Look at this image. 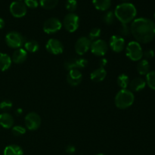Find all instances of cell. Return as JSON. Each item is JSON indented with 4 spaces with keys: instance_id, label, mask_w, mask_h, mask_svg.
Instances as JSON below:
<instances>
[{
    "instance_id": "41",
    "label": "cell",
    "mask_w": 155,
    "mask_h": 155,
    "mask_svg": "<svg viewBox=\"0 0 155 155\" xmlns=\"http://www.w3.org/2000/svg\"><path fill=\"white\" fill-rule=\"evenodd\" d=\"M154 21H155V13H154Z\"/></svg>"
},
{
    "instance_id": "29",
    "label": "cell",
    "mask_w": 155,
    "mask_h": 155,
    "mask_svg": "<svg viewBox=\"0 0 155 155\" xmlns=\"http://www.w3.org/2000/svg\"><path fill=\"white\" fill-rule=\"evenodd\" d=\"M101 33V30L100 28L98 27H95V28H92V30L89 31V39L91 41H95L98 39V38L100 37Z\"/></svg>"
},
{
    "instance_id": "16",
    "label": "cell",
    "mask_w": 155,
    "mask_h": 155,
    "mask_svg": "<svg viewBox=\"0 0 155 155\" xmlns=\"http://www.w3.org/2000/svg\"><path fill=\"white\" fill-rule=\"evenodd\" d=\"M146 86V82L142 77H136L130 82L129 88L131 92H140Z\"/></svg>"
},
{
    "instance_id": "10",
    "label": "cell",
    "mask_w": 155,
    "mask_h": 155,
    "mask_svg": "<svg viewBox=\"0 0 155 155\" xmlns=\"http://www.w3.org/2000/svg\"><path fill=\"white\" fill-rule=\"evenodd\" d=\"M108 46L114 52H121L126 48L125 39L120 35H114L109 39Z\"/></svg>"
},
{
    "instance_id": "18",
    "label": "cell",
    "mask_w": 155,
    "mask_h": 155,
    "mask_svg": "<svg viewBox=\"0 0 155 155\" xmlns=\"http://www.w3.org/2000/svg\"><path fill=\"white\" fill-rule=\"evenodd\" d=\"M14 117L12 114H10L8 112L0 114V126L5 129H11L14 127Z\"/></svg>"
},
{
    "instance_id": "2",
    "label": "cell",
    "mask_w": 155,
    "mask_h": 155,
    "mask_svg": "<svg viewBox=\"0 0 155 155\" xmlns=\"http://www.w3.org/2000/svg\"><path fill=\"white\" fill-rule=\"evenodd\" d=\"M116 19L121 24H128L136 19L137 10L135 5L130 2H124L118 5L114 10Z\"/></svg>"
},
{
    "instance_id": "5",
    "label": "cell",
    "mask_w": 155,
    "mask_h": 155,
    "mask_svg": "<svg viewBox=\"0 0 155 155\" xmlns=\"http://www.w3.org/2000/svg\"><path fill=\"white\" fill-rule=\"evenodd\" d=\"M62 26L65 28V30L69 33H74L80 26V18L77 14L74 12L68 13L65 15L64 18L62 22Z\"/></svg>"
},
{
    "instance_id": "23",
    "label": "cell",
    "mask_w": 155,
    "mask_h": 155,
    "mask_svg": "<svg viewBox=\"0 0 155 155\" xmlns=\"http://www.w3.org/2000/svg\"><path fill=\"white\" fill-rule=\"evenodd\" d=\"M92 3L97 10L106 12L111 5V0H92Z\"/></svg>"
},
{
    "instance_id": "27",
    "label": "cell",
    "mask_w": 155,
    "mask_h": 155,
    "mask_svg": "<svg viewBox=\"0 0 155 155\" xmlns=\"http://www.w3.org/2000/svg\"><path fill=\"white\" fill-rule=\"evenodd\" d=\"M58 3V0H39V4L44 9L51 10L54 8Z\"/></svg>"
},
{
    "instance_id": "11",
    "label": "cell",
    "mask_w": 155,
    "mask_h": 155,
    "mask_svg": "<svg viewBox=\"0 0 155 155\" xmlns=\"http://www.w3.org/2000/svg\"><path fill=\"white\" fill-rule=\"evenodd\" d=\"M9 10L12 16L17 18H21L25 16L27 14V7L24 2H22L21 1H15L10 5Z\"/></svg>"
},
{
    "instance_id": "12",
    "label": "cell",
    "mask_w": 155,
    "mask_h": 155,
    "mask_svg": "<svg viewBox=\"0 0 155 155\" xmlns=\"http://www.w3.org/2000/svg\"><path fill=\"white\" fill-rule=\"evenodd\" d=\"M45 49L48 53L54 55H58L63 53L64 45L60 40L51 38L48 40L45 45Z\"/></svg>"
},
{
    "instance_id": "4",
    "label": "cell",
    "mask_w": 155,
    "mask_h": 155,
    "mask_svg": "<svg viewBox=\"0 0 155 155\" xmlns=\"http://www.w3.org/2000/svg\"><path fill=\"white\" fill-rule=\"evenodd\" d=\"M126 54L133 61H139L143 58V50L141 44L136 41H131L126 46Z\"/></svg>"
},
{
    "instance_id": "7",
    "label": "cell",
    "mask_w": 155,
    "mask_h": 155,
    "mask_svg": "<svg viewBox=\"0 0 155 155\" xmlns=\"http://www.w3.org/2000/svg\"><path fill=\"white\" fill-rule=\"evenodd\" d=\"M26 129L30 131L38 130L41 125V117L36 112H30L24 117Z\"/></svg>"
},
{
    "instance_id": "40",
    "label": "cell",
    "mask_w": 155,
    "mask_h": 155,
    "mask_svg": "<svg viewBox=\"0 0 155 155\" xmlns=\"http://www.w3.org/2000/svg\"><path fill=\"white\" fill-rule=\"evenodd\" d=\"M96 155H105L104 154H96Z\"/></svg>"
},
{
    "instance_id": "28",
    "label": "cell",
    "mask_w": 155,
    "mask_h": 155,
    "mask_svg": "<svg viewBox=\"0 0 155 155\" xmlns=\"http://www.w3.org/2000/svg\"><path fill=\"white\" fill-rule=\"evenodd\" d=\"M145 82H146V85H148L150 89L155 90V71H150L147 74Z\"/></svg>"
},
{
    "instance_id": "39",
    "label": "cell",
    "mask_w": 155,
    "mask_h": 155,
    "mask_svg": "<svg viewBox=\"0 0 155 155\" xmlns=\"http://www.w3.org/2000/svg\"><path fill=\"white\" fill-rule=\"evenodd\" d=\"M15 113H16V115H18V116H20L21 114H22L23 110L21 108H18L16 110V111H15Z\"/></svg>"
},
{
    "instance_id": "14",
    "label": "cell",
    "mask_w": 155,
    "mask_h": 155,
    "mask_svg": "<svg viewBox=\"0 0 155 155\" xmlns=\"http://www.w3.org/2000/svg\"><path fill=\"white\" fill-rule=\"evenodd\" d=\"M88 64V61L83 58H73L64 62L65 69L68 71L71 70H80L85 68Z\"/></svg>"
},
{
    "instance_id": "32",
    "label": "cell",
    "mask_w": 155,
    "mask_h": 155,
    "mask_svg": "<svg viewBox=\"0 0 155 155\" xmlns=\"http://www.w3.org/2000/svg\"><path fill=\"white\" fill-rule=\"evenodd\" d=\"M12 106H13V104H12V102L10 100H3V101L0 102V110H4L5 112L8 111V110H9L12 108Z\"/></svg>"
},
{
    "instance_id": "34",
    "label": "cell",
    "mask_w": 155,
    "mask_h": 155,
    "mask_svg": "<svg viewBox=\"0 0 155 155\" xmlns=\"http://www.w3.org/2000/svg\"><path fill=\"white\" fill-rule=\"evenodd\" d=\"M24 4L27 8H36L39 5V1L38 0H24Z\"/></svg>"
},
{
    "instance_id": "9",
    "label": "cell",
    "mask_w": 155,
    "mask_h": 155,
    "mask_svg": "<svg viewBox=\"0 0 155 155\" xmlns=\"http://www.w3.org/2000/svg\"><path fill=\"white\" fill-rule=\"evenodd\" d=\"M108 44L104 39H98L97 40L92 41L91 44L90 50L92 53L98 57H102L105 55L106 53L108 51Z\"/></svg>"
},
{
    "instance_id": "31",
    "label": "cell",
    "mask_w": 155,
    "mask_h": 155,
    "mask_svg": "<svg viewBox=\"0 0 155 155\" xmlns=\"http://www.w3.org/2000/svg\"><path fill=\"white\" fill-rule=\"evenodd\" d=\"M65 8L69 12V13H73L77 8V0H67L65 3Z\"/></svg>"
},
{
    "instance_id": "43",
    "label": "cell",
    "mask_w": 155,
    "mask_h": 155,
    "mask_svg": "<svg viewBox=\"0 0 155 155\" xmlns=\"http://www.w3.org/2000/svg\"><path fill=\"white\" fill-rule=\"evenodd\" d=\"M17 1H22V0H17Z\"/></svg>"
},
{
    "instance_id": "20",
    "label": "cell",
    "mask_w": 155,
    "mask_h": 155,
    "mask_svg": "<svg viewBox=\"0 0 155 155\" xmlns=\"http://www.w3.org/2000/svg\"><path fill=\"white\" fill-rule=\"evenodd\" d=\"M12 58L6 53H0V71H5L12 66Z\"/></svg>"
},
{
    "instance_id": "26",
    "label": "cell",
    "mask_w": 155,
    "mask_h": 155,
    "mask_svg": "<svg viewBox=\"0 0 155 155\" xmlns=\"http://www.w3.org/2000/svg\"><path fill=\"white\" fill-rule=\"evenodd\" d=\"M102 21L107 25H111L116 21V17H115L114 12L112 11H107L103 15Z\"/></svg>"
},
{
    "instance_id": "3",
    "label": "cell",
    "mask_w": 155,
    "mask_h": 155,
    "mask_svg": "<svg viewBox=\"0 0 155 155\" xmlns=\"http://www.w3.org/2000/svg\"><path fill=\"white\" fill-rule=\"evenodd\" d=\"M135 101V96L130 89H120L117 93L114 98V104L117 108L124 110L133 105Z\"/></svg>"
},
{
    "instance_id": "33",
    "label": "cell",
    "mask_w": 155,
    "mask_h": 155,
    "mask_svg": "<svg viewBox=\"0 0 155 155\" xmlns=\"http://www.w3.org/2000/svg\"><path fill=\"white\" fill-rule=\"evenodd\" d=\"M121 36H128L130 34V27L128 24H121V27L119 30Z\"/></svg>"
},
{
    "instance_id": "17",
    "label": "cell",
    "mask_w": 155,
    "mask_h": 155,
    "mask_svg": "<svg viewBox=\"0 0 155 155\" xmlns=\"http://www.w3.org/2000/svg\"><path fill=\"white\" fill-rule=\"evenodd\" d=\"M27 51L24 48H20L15 49L12 56V60L15 64H22L27 60Z\"/></svg>"
},
{
    "instance_id": "15",
    "label": "cell",
    "mask_w": 155,
    "mask_h": 155,
    "mask_svg": "<svg viewBox=\"0 0 155 155\" xmlns=\"http://www.w3.org/2000/svg\"><path fill=\"white\" fill-rule=\"evenodd\" d=\"M83 80V74L80 70H71L67 75V82L71 86H77L80 84Z\"/></svg>"
},
{
    "instance_id": "24",
    "label": "cell",
    "mask_w": 155,
    "mask_h": 155,
    "mask_svg": "<svg viewBox=\"0 0 155 155\" xmlns=\"http://www.w3.org/2000/svg\"><path fill=\"white\" fill-rule=\"evenodd\" d=\"M24 49L27 51V53H35L39 50V44L37 41L30 39V40L27 41L24 44Z\"/></svg>"
},
{
    "instance_id": "25",
    "label": "cell",
    "mask_w": 155,
    "mask_h": 155,
    "mask_svg": "<svg viewBox=\"0 0 155 155\" xmlns=\"http://www.w3.org/2000/svg\"><path fill=\"white\" fill-rule=\"evenodd\" d=\"M117 82L118 86H119V87L121 88V89H127L130 82V77L127 74H121L118 76Z\"/></svg>"
},
{
    "instance_id": "8",
    "label": "cell",
    "mask_w": 155,
    "mask_h": 155,
    "mask_svg": "<svg viewBox=\"0 0 155 155\" xmlns=\"http://www.w3.org/2000/svg\"><path fill=\"white\" fill-rule=\"evenodd\" d=\"M62 22L57 18H50L43 24V31L47 34H54L62 28Z\"/></svg>"
},
{
    "instance_id": "21",
    "label": "cell",
    "mask_w": 155,
    "mask_h": 155,
    "mask_svg": "<svg viewBox=\"0 0 155 155\" xmlns=\"http://www.w3.org/2000/svg\"><path fill=\"white\" fill-rule=\"evenodd\" d=\"M137 71L140 75L146 76L150 72V63L146 59H142L138 62Z\"/></svg>"
},
{
    "instance_id": "19",
    "label": "cell",
    "mask_w": 155,
    "mask_h": 155,
    "mask_svg": "<svg viewBox=\"0 0 155 155\" xmlns=\"http://www.w3.org/2000/svg\"><path fill=\"white\" fill-rule=\"evenodd\" d=\"M107 71L104 68H98L94 70L90 74V79L95 83H100L105 79Z\"/></svg>"
},
{
    "instance_id": "42",
    "label": "cell",
    "mask_w": 155,
    "mask_h": 155,
    "mask_svg": "<svg viewBox=\"0 0 155 155\" xmlns=\"http://www.w3.org/2000/svg\"><path fill=\"white\" fill-rule=\"evenodd\" d=\"M122 1H124V2H127V1H129V0H122Z\"/></svg>"
},
{
    "instance_id": "37",
    "label": "cell",
    "mask_w": 155,
    "mask_h": 155,
    "mask_svg": "<svg viewBox=\"0 0 155 155\" xmlns=\"http://www.w3.org/2000/svg\"><path fill=\"white\" fill-rule=\"evenodd\" d=\"M107 64V60L106 58H101L99 61V66L100 68H104Z\"/></svg>"
},
{
    "instance_id": "13",
    "label": "cell",
    "mask_w": 155,
    "mask_h": 155,
    "mask_svg": "<svg viewBox=\"0 0 155 155\" xmlns=\"http://www.w3.org/2000/svg\"><path fill=\"white\" fill-rule=\"evenodd\" d=\"M92 41L86 36H81L77 40L75 43V51L79 55L86 54L91 48Z\"/></svg>"
},
{
    "instance_id": "22",
    "label": "cell",
    "mask_w": 155,
    "mask_h": 155,
    "mask_svg": "<svg viewBox=\"0 0 155 155\" xmlns=\"http://www.w3.org/2000/svg\"><path fill=\"white\" fill-rule=\"evenodd\" d=\"M24 151L22 148L17 145H10L5 147L2 155H23Z\"/></svg>"
},
{
    "instance_id": "36",
    "label": "cell",
    "mask_w": 155,
    "mask_h": 155,
    "mask_svg": "<svg viewBox=\"0 0 155 155\" xmlns=\"http://www.w3.org/2000/svg\"><path fill=\"white\" fill-rule=\"evenodd\" d=\"M66 152L68 153V154H74V153L76 152V148L74 145H68L66 148Z\"/></svg>"
},
{
    "instance_id": "1",
    "label": "cell",
    "mask_w": 155,
    "mask_h": 155,
    "mask_svg": "<svg viewBox=\"0 0 155 155\" xmlns=\"http://www.w3.org/2000/svg\"><path fill=\"white\" fill-rule=\"evenodd\" d=\"M130 33L139 43H149L155 37V23L145 18H136L130 25Z\"/></svg>"
},
{
    "instance_id": "30",
    "label": "cell",
    "mask_w": 155,
    "mask_h": 155,
    "mask_svg": "<svg viewBox=\"0 0 155 155\" xmlns=\"http://www.w3.org/2000/svg\"><path fill=\"white\" fill-rule=\"evenodd\" d=\"M12 134L15 136H20L24 135L27 132V129L25 127H24L23 126L21 125H16L14 126L12 128Z\"/></svg>"
},
{
    "instance_id": "35",
    "label": "cell",
    "mask_w": 155,
    "mask_h": 155,
    "mask_svg": "<svg viewBox=\"0 0 155 155\" xmlns=\"http://www.w3.org/2000/svg\"><path fill=\"white\" fill-rule=\"evenodd\" d=\"M143 57H145V59H151L154 57V51L152 49H148L146 51H143Z\"/></svg>"
},
{
    "instance_id": "38",
    "label": "cell",
    "mask_w": 155,
    "mask_h": 155,
    "mask_svg": "<svg viewBox=\"0 0 155 155\" xmlns=\"http://www.w3.org/2000/svg\"><path fill=\"white\" fill-rule=\"evenodd\" d=\"M5 25V21L2 19V18H0V30L4 28Z\"/></svg>"
},
{
    "instance_id": "6",
    "label": "cell",
    "mask_w": 155,
    "mask_h": 155,
    "mask_svg": "<svg viewBox=\"0 0 155 155\" xmlns=\"http://www.w3.org/2000/svg\"><path fill=\"white\" fill-rule=\"evenodd\" d=\"M5 42L12 48H20L24 44V39L22 35L17 31L9 32L5 36Z\"/></svg>"
}]
</instances>
